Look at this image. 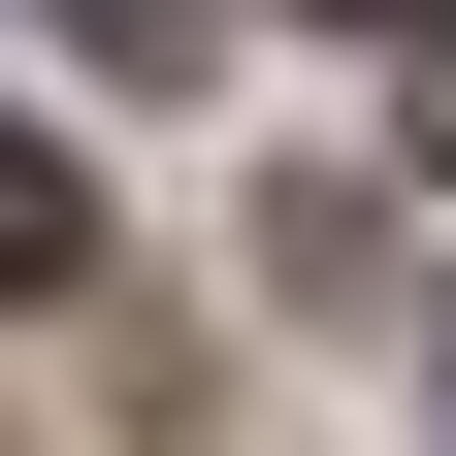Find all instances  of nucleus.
Returning <instances> with one entry per match:
<instances>
[{"label":"nucleus","mask_w":456,"mask_h":456,"mask_svg":"<svg viewBox=\"0 0 456 456\" xmlns=\"http://www.w3.org/2000/svg\"><path fill=\"white\" fill-rule=\"evenodd\" d=\"M66 261H98V196H66L33 131H0V294H66Z\"/></svg>","instance_id":"nucleus-1"},{"label":"nucleus","mask_w":456,"mask_h":456,"mask_svg":"<svg viewBox=\"0 0 456 456\" xmlns=\"http://www.w3.org/2000/svg\"><path fill=\"white\" fill-rule=\"evenodd\" d=\"M66 33H196V0H66Z\"/></svg>","instance_id":"nucleus-2"},{"label":"nucleus","mask_w":456,"mask_h":456,"mask_svg":"<svg viewBox=\"0 0 456 456\" xmlns=\"http://www.w3.org/2000/svg\"><path fill=\"white\" fill-rule=\"evenodd\" d=\"M326 33H456V0H326Z\"/></svg>","instance_id":"nucleus-3"},{"label":"nucleus","mask_w":456,"mask_h":456,"mask_svg":"<svg viewBox=\"0 0 456 456\" xmlns=\"http://www.w3.org/2000/svg\"><path fill=\"white\" fill-rule=\"evenodd\" d=\"M424 163H456V33H424Z\"/></svg>","instance_id":"nucleus-4"},{"label":"nucleus","mask_w":456,"mask_h":456,"mask_svg":"<svg viewBox=\"0 0 456 456\" xmlns=\"http://www.w3.org/2000/svg\"><path fill=\"white\" fill-rule=\"evenodd\" d=\"M424 424H456V294H424Z\"/></svg>","instance_id":"nucleus-5"}]
</instances>
